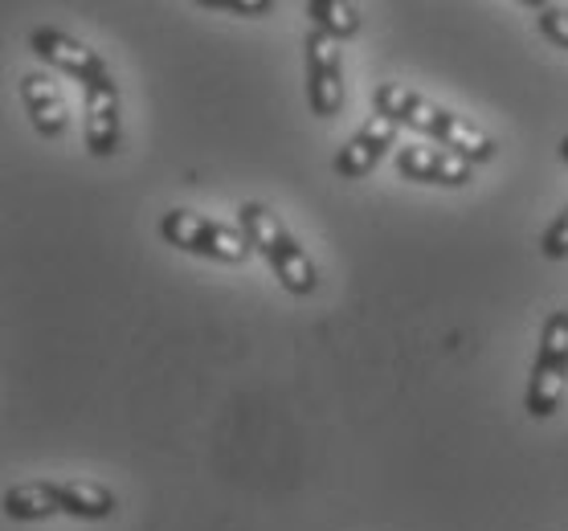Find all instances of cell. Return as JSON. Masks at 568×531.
Wrapping results in <instances>:
<instances>
[{
    "label": "cell",
    "mask_w": 568,
    "mask_h": 531,
    "mask_svg": "<svg viewBox=\"0 0 568 531\" xmlns=\"http://www.w3.org/2000/svg\"><path fill=\"white\" fill-rule=\"evenodd\" d=\"M29 45H33V53H38L41 62L58 65L62 74L87 82V86H94V82H111V70H106L103 58H99L91 45H82L78 38L62 33V29H38Z\"/></svg>",
    "instance_id": "6"
},
{
    "label": "cell",
    "mask_w": 568,
    "mask_h": 531,
    "mask_svg": "<svg viewBox=\"0 0 568 531\" xmlns=\"http://www.w3.org/2000/svg\"><path fill=\"white\" fill-rule=\"evenodd\" d=\"M21 94H26V106L33 115V127L45 135V140H58L70 127V106H65L62 86L50 79V74H26L21 79Z\"/></svg>",
    "instance_id": "10"
},
{
    "label": "cell",
    "mask_w": 568,
    "mask_h": 531,
    "mask_svg": "<svg viewBox=\"0 0 568 531\" xmlns=\"http://www.w3.org/2000/svg\"><path fill=\"white\" fill-rule=\"evenodd\" d=\"M540 249H544V258H552V262L568 258V208L552 221V225H548V229H544Z\"/></svg>",
    "instance_id": "15"
},
{
    "label": "cell",
    "mask_w": 568,
    "mask_h": 531,
    "mask_svg": "<svg viewBox=\"0 0 568 531\" xmlns=\"http://www.w3.org/2000/svg\"><path fill=\"white\" fill-rule=\"evenodd\" d=\"M62 511L58 487L53 482H29V487H13L4 494V515L9 519H50Z\"/></svg>",
    "instance_id": "12"
},
{
    "label": "cell",
    "mask_w": 568,
    "mask_h": 531,
    "mask_svg": "<svg viewBox=\"0 0 568 531\" xmlns=\"http://www.w3.org/2000/svg\"><path fill=\"white\" fill-rule=\"evenodd\" d=\"M237 221H242V234L250 237V246L271 262V270L278 274V283H283L291 295H311V290L320 286V274H315L307 254L298 249L291 229L278 221V213H271V208L258 205V201H246V205L237 208Z\"/></svg>",
    "instance_id": "1"
},
{
    "label": "cell",
    "mask_w": 568,
    "mask_h": 531,
    "mask_svg": "<svg viewBox=\"0 0 568 531\" xmlns=\"http://www.w3.org/2000/svg\"><path fill=\"white\" fill-rule=\"evenodd\" d=\"M307 17L315 21L320 33L336 41H348L361 33V9L348 0H307Z\"/></svg>",
    "instance_id": "13"
},
{
    "label": "cell",
    "mask_w": 568,
    "mask_h": 531,
    "mask_svg": "<svg viewBox=\"0 0 568 531\" xmlns=\"http://www.w3.org/2000/svg\"><path fill=\"white\" fill-rule=\"evenodd\" d=\"M376 111L393 119L397 127L405 123V127L422 131V135H434L438 143H446V131H450V123H454L450 111L426 103L422 94L405 91L397 82H381V86H376Z\"/></svg>",
    "instance_id": "7"
},
{
    "label": "cell",
    "mask_w": 568,
    "mask_h": 531,
    "mask_svg": "<svg viewBox=\"0 0 568 531\" xmlns=\"http://www.w3.org/2000/svg\"><path fill=\"white\" fill-rule=\"evenodd\" d=\"M568 385V312H552L540 331V348L531 364L528 380V413L531 417H552L560 409Z\"/></svg>",
    "instance_id": "2"
},
{
    "label": "cell",
    "mask_w": 568,
    "mask_h": 531,
    "mask_svg": "<svg viewBox=\"0 0 568 531\" xmlns=\"http://www.w3.org/2000/svg\"><path fill=\"white\" fill-rule=\"evenodd\" d=\"M58 487V499H62V511L74 519H106L115 515V494L99 487V482L87 479H70V482H53Z\"/></svg>",
    "instance_id": "11"
},
{
    "label": "cell",
    "mask_w": 568,
    "mask_h": 531,
    "mask_svg": "<svg viewBox=\"0 0 568 531\" xmlns=\"http://www.w3.org/2000/svg\"><path fill=\"white\" fill-rule=\"evenodd\" d=\"M560 160H565V164H568V135H565V140H560Z\"/></svg>",
    "instance_id": "17"
},
{
    "label": "cell",
    "mask_w": 568,
    "mask_h": 531,
    "mask_svg": "<svg viewBox=\"0 0 568 531\" xmlns=\"http://www.w3.org/2000/svg\"><path fill=\"white\" fill-rule=\"evenodd\" d=\"M307 58V103L315 119H332L344 106V65H339V41L311 29L303 41Z\"/></svg>",
    "instance_id": "4"
},
{
    "label": "cell",
    "mask_w": 568,
    "mask_h": 531,
    "mask_svg": "<svg viewBox=\"0 0 568 531\" xmlns=\"http://www.w3.org/2000/svg\"><path fill=\"white\" fill-rule=\"evenodd\" d=\"M536 21H540L544 38L568 50V9L565 4H536Z\"/></svg>",
    "instance_id": "14"
},
{
    "label": "cell",
    "mask_w": 568,
    "mask_h": 531,
    "mask_svg": "<svg viewBox=\"0 0 568 531\" xmlns=\"http://www.w3.org/2000/svg\"><path fill=\"white\" fill-rule=\"evenodd\" d=\"M393 143H397V123L376 111V115L339 147V156L332 169H336L339 181H361V176H368V172L381 164V156H385Z\"/></svg>",
    "instance_id": "8"
},
{
    "label": "cell",
    "mask_w": 568,
    "mask_h": 531,
    "mask_svg": "<svg viewBox=\"0 0 568 531\" xmlns=\"http://www.w3.org/2000/svg\"><path fill=\"white\" fill-rule=\"evenodd\" d=\"M87 147L91 156L106 160L119 152V91L115 79L87 86Z\"/></svg>",
    "instance_id": "9"
},
{
    "label": "cell",
    "mask_w": 568,
    "mask_h": 531,
    "mask_svg": "<svg viewBox=\"0 0 568 531\" xmlns=\"http://www.w3.org/2000/svg\"><path fill=\"white\" fill-rule=\"evenodd\" d=\"M160 234L164 242L176 249H189V254H205V258H217V262H237L250 258V237L242 229H230V225H217V221H205L189 213V208H169L164 221H160Z\"/></svg>",
    "instance_id": "3"
},
{
    "label": "cell",
    "mask_w": 568,
    "mask_h": 531,
    "mask_svg": "<svg viewBox=\"0 0 568 531\" xmlns=\"http://www.w3.org/2000/svg\"><path fill=\"white\" fill-rule=\"evenodd\" d=\"M205 9H225V13H242V17H262L271 13V4L266 0H254V4H237V0H201Z\"/></svg>",
    "instance_id": "16"
},
{
    "label": "cell",
    "mask_w": 568,
    "mask_h": 531,
    "mask_svg": "<svg viewBox=\"0 0 568 531\" xmlns=\"http://www.w3.org/2000/svg\"><path fill=\"white\" fill-rule=\"evenodd\" d=\"M470 160H463L458 152L442 147V143H405L397 152V172L405 181L417 184H446V188H463L470 184Z\"/></svg>",
    "instance_id": "5"
}]
</instances>
